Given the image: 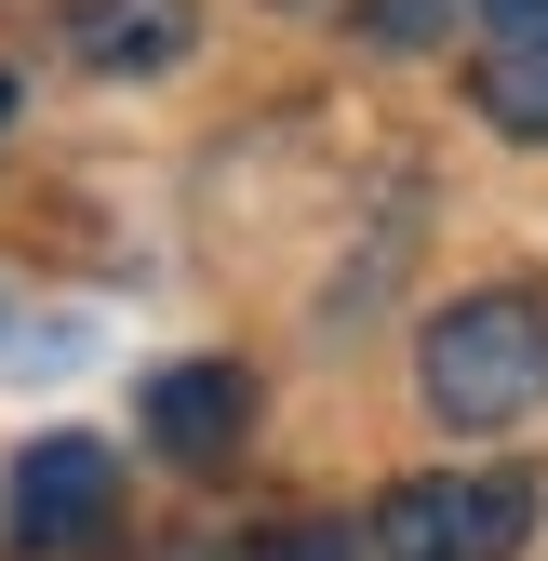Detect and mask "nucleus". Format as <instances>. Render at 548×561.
I'll list each match as a JSON object with an SVG mask.
<instances>
[{
	"label": "nucleus",
	"mask_w": 548,
	"mask_h": 561,
	"mask_svg": "<svg viewBox=\"0 0 548 561\" xmlns=\"http://www.w3.org/2000/svg\"><path fill=\"white\" fill-rule=\"evenodd\" d=\"M415 388L442 428H522L548 401V308L535 295H455L415 334Z\"/></svg>",
	"instance_id": "nucleus-1"
},
{
	"label": "nucleus",
	"mask_w": 548,
	"mask_h": 561,
	"mask_svg": "<svg viewBox=\"0 0 548 561\" xmlns=\"http://www.w3.org/2000/svg\"><path fill=\"white\" fill-rule=\"evenodd\" d=\"M535 535V481L509 468H429L375 495V561H509Z\"/></svg>",
	"instance_id": "nucleus-2"
},
{
	"label": "nucleus",
	"mask_w": 548,
	"mask_h": 561,
	"mask_svg": "<svg viewBox=\"0 0 548 561\" xmlns=\"http://www.w3.org/2000/svg\"><path fill=\"white\" fill-rule=\"evenodd\" d=\"M107 508H121V455L94 442V428H54V442H27L14 455V481H0V522H14V548H94L107 535Z\"/></svg>",
	"instance_id": "nucleus-3"
},
{
	"label": "nucleus",
	"mask_w": 548,
	"mask_h": 561,
	"mask_svg": "<svg viewBox=\"0 0 548 561\" xmlns=\"http://www.w3.org/2000/svg\"><path fill=\"white\" fill-rule=\"evenodd\" d=\"M241 428H254V375L241 362H174V375H148V442L174 468H228Z\"/></svg>",
	"instance_id": "nucleus-4"
},
{
	"label": "nucleus",
	"mask_w": 548,
	"mask_h": 561,
	"mask_svg": "<svg viewBox=\"0 0 548 561\" xmlns=\"http://www.w3.org/2000/svg\"><path fill=\"white\" fill-rule=\"evenodd\" d=\"M482 121L509 134V148H548V0H522V14H482Z\"/></svg>",
	"instance_id": "nucleus-5"
},
{
	"label": "nucleus",
	"mask_w": 548,
	"mask_h": 561,
	"mask_svg": "<svg viewBox=\"0 0 548 561\" xmlns=\"http://www.w3.org/2000/svg\"><path fill=\"white\" fill-rule=\"evenodd\" d=\"M54 27H67L81 67L134 81V67H174L187 54V0H54Z\"/></svg>",
	"instance_id": "nucleus-6"
},
{
	"label": "nucleus",
	"mask_w": 548,
	"mask_h": 561,
	"mask_svg": "<svg viewBox=\"0 0 548 561\" xmlns=\"http://www.w3.org/2000/svg\"><path fill=\"white\" fill-rule=\"evenodd\" d=\"M254 561H362V548H349V535H334V522H295V535H267Z\"/></svg>",
	"instance_id": "nucleus-7"
},
{
	"label": "nucleus",
	"mask_w": 548,
	"mask_h": 561,
	"mask_svg": "<svg viewBox=\"0 0 548 561\" xmlns=\"http://www.w3.org/2000/svg\"><path fill=\"white\" fill-rule=\"evenodd\" d=\"M362 27H375V41H429V27H442V0H362Z\"/></svg>",
	"instance_id": "nucleus-8"
},
{
	"label": "nucleus",
	"mask_w": 548,
	"mask_h": 561,
	"mask_svg": "<svg viewBox=\"0 0 548 561\" xmlns=\"http://www.w3.org/2000/svg\"><path fill=\"white\" fill-rule=\"evenodd\" d=\"M482 14H522V0H482Z\"/></svg>",
	"instance_id": "nucleus-9"
}]
</instances>
